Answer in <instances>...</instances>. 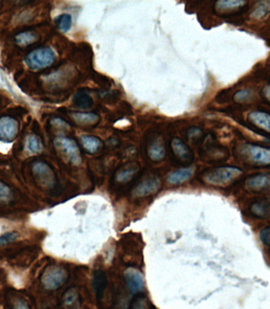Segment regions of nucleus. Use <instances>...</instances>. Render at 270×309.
Here are the masks:
<instances>
[{
    "label": "nucleus",
    "mask_w": 270,
    "mask_h": 309,
    "mask_svg": "<svg viewBox=\"0 0 270 309\" xmlns=\"http://www.w3.org/2000/svg\"><path fill=\"white\" fill-rule=\"evenodd\" d=\"M20 238V234L16 231H10L0 235V248L15 243Z\"/></svg>",
    "instance_id": "nucleus-28"
},
{
    "label": "nucleus",
    "mask_w": 270,
    "mask_h": 309,
    "mask_svg": "<svg viewBox=\"0 0 270 309\" xmlns=\"http://www.w3.org/2000/svg\"><path fill=\"white\" fill-rule=\"evenodd\" d=\"M161 179L158 175H150L143 178L130 190V195L135 198H147L159 191Z\"/></svg>",
    "instance_id": "nucleus-7"
},
{
    "label": "nucleus",
    "mask_w": 270,
    "mask_h": 309,
    "mask_svg": "<svg viewBox=\"0 0 270 309\" xmlns=\"http://www.w3.org/2000/svg\"><path fill=\"white\" fill-rule=\"evenodd\" d=\"M93 287L96 300L102 301L108 288V280L105 273L101 270H96L93 274Z\"/></svg>",
    "instance_id": "nucleus-17"
},
{
    "label": "nucleus",
    "mask_w": 270,
    "mask_h": 309,
    "mask_svg": "<svg viewBox=\"0 0 270 309\" xmlns=\"http://www.w3.org/2000/svg\"><path fill=\"white\" fill-rule=\"evenodd\" d=\"M253 93L250 90L242 89L235 92L233 95V100L237 103H244L252 99Z\"/></svg>",
    "instance_id": "nucleus-31"
},
{
    "label": "nucleus",
    "mask_w": 270,
    "mask_h": 309,
    "mask_svg": "<svg viewBox=\"0 0 270 309\" xmlns=\"http://www.w3.org/2000/svg\"><path fill=\"white\" fill-rule=\"evenodd\" d=\"M106 145H107V147H109V148L114 149L119 145V141H118L117 138L111 137L107 140Z\"/></svg>",
    "instance_id": "nucleus-35"
},
{
    "label": "nucleus",
    "mask_w": 270,
    "mask_h": 309,
    "mask_svg": "<svg viewBox=\"0 0 270 309\" xmlns=\"http://www.w3.org/2000/svg\"><path fill=\"white\" fill-rule=\"evenodd\" d=\"M270 194V191H269V194Z\"/></svg>",
    "instance_id": "nucleus-40"
},
{
    "label": "nucleus",
    "mask_w": 270,
    "mask_h": 309,
    "mask_svg": "<svg viewBox=\"0 0 270 309\" xmlns=\"http://www.w3.org/2000/svg\"><path fill=\"white\" fill-rule=\"evenodd\" d=\"M147 154L153 162H161L166 156V147L163 139L160 136H154L147 144Z\"/></svg>",
    "instance_id": "nucleus-14"
},
{
    "label": "nucleus",
    "mask_w": 270,
    "mask_h": 309,
    "mask_svg": "<svg viewBox=\"0 0 270 309\" xmlns=\"http://www.w3.org/2000/svg\"><path fill=\"white\" fill-rule=\"evenodd\" d=\"M13 309H31L28 302L23 298H17L12 301Z\"/></svg>",
    "instance_id": "nucleus-34"
},
{
    "label": "nucleus",
    "mask_w": 270,
    "mask_h": 309,
    "mask_svg": "<svg viewBox=\"0 0 270 309\" xmlns=\"http://www.w3.org/2000/svg\"><path fill=\"white\" fill-rule=\"evenodd\" d=\"M26 147H27V150L31 153H38L41 151L42 146H41V141L37 136L34 135H30L27 138Z\"/></svg>",
    "instance_id": "nucleus-30"
},
{
    "label": "nucleus",
    "mask_w": 270,
    "mask_h": 309,
    "mask_svg": "<svg viewBox=\"0 0 270 309\" xmlns=\"http://www.w3.org/2000/svg\"><path fill=\"white\" fill-rule=\"evenodd\" d=\"M123 277L128 289L133 294H138L144 289V277L138 269L128 267L124 270Z\"/></svg>",
    "instance_id": "nucleus-13"
},
{
    "label": "nucleus",
    "mask_w": 270,
    "mask_h": 309,
    "mask_svg": "<svg viewBox=\"0 0 270 309\" xmlns=\"http://www.w3.org/2000/svg\"><path fill=\"white\" fill-rule=\"evenodd\" d=\"M55 23L59 31L67 33L72 26V17L69 14H62L55 19Z\"/></svg>",
    "instance_id": "nucleus-24"
},
{
    "label": "nucleus",
    "mask_w": 270,
    "mask_h": 309,
    "mask_svg": "<svg viewBox=\"0 0 270 309\" xmlns=\"http://www.w3.org/2000/svg\"><path fill=\"white\" fill-rule=\"evenodd\" d=\"M96 79H95V81L96 82H98L100 85H104V87L109 86V81L106 77L103 76V75H100V74H96Z\"/></svg>",
    "instance_id": "nucleus-36"
},
{
    "label": "nucleus",
    "mask_w": 270,
    "mask_h": 309,
    "mask_svg": "<svg viewBox=\"0 0 270 309\" xmlns=\"http://www.w3.org/2000/svg\"><path fill=\"white\" fill-rule=\"evenodd\" d=\"M148 300L143 295H139L133 299L129 309H148Z\"/></svg>",
    "instance_id": "nucleus-32"
},
{
    "label": "nucleus",
    "mask_w": 270,
    "mask_h": 309,
    "mask_svg": "<svg viewBox=\"0 0 270 309\" xmlns=\"http://www.w3.org/2000/svg\"><path fill=\"white\" fill-rule=\"evenodd\" d=\"M140 172V166L137 163H127L118 168L113 177V184L115 187H123L136 178Z\"/></svg>",
    "instance_id": "nucleus-9"
},
{
    "label": "nucleus",
    "mask_w": 270,
    "mask_h": 309,
    "mask_svg": "<svg viewBox=\"0 0 270 309\" xmlns=\"http://www.w3.org/2000/svg\"><path fill=\"white\" fill-rule=\"evenodd\" d=\"M54 145L68 164L73 166H79L82 164V153L75 140L67 136H58L54 140Z\"/></svg>",
    "instance_id": "nucleus-4"
},
{
    "label": "nucleus",
    "mask_w": 270,
    "mask_h": 309,
    "mask_svg": "<svg viewBox=\"0 0 270 309\" xmlns=\"http://www.w3.org/2000/svg\"><path fill=\"white\" fill-rule=\"evenodd\" d=\"M69 278V273L64 267L52 265L45 269L41 276V283L47 290H56L63 286Z\"/></svg>",
    "instance_id": "nucleus-6"
},
{
    "label": "nucleus",
    "mask_w": 270,
    "mask_h": 309,
    "mask_svg": "<svg viewBox=\"0 0 270 309\" xmlns=\"http://www.w3.org/2000/svg\"><path fill=\"white\" fill-rule=\"evenodd\" d=\"M32 172L41 186L48 189L53 188L56 186V175L53 170L46 163L41 161L34 163L32 166Z\"/></svg>",
    "instance_id": "nucleus-10"
},
{
    "label": "nucleus",
    "mask_w": 270,
    "mask_h": 309,
    "mask_svg": "<svg viewBox=\"0 0 270 309\" xmlns=\"http://www.w3.org/2000/svg\"><path fill=\"white\" fill-rule=\"evenodd\" d=\"M245 187L254 194H269L270 175L257 174L252 175L245 181Z\"/></svg>",
    "instance_id": "nucleus-11"
},
{
    "label": "nucleus",
    "mask_w": 270,
    "mask_h": 309,
    "mask_svg": "<svg viewBox=\"0 0 270 309\" xmlns=\"http://www.w3.org/2000/svg\"><path fill=\"white\" fill-rule=\"evenodd\" d=\"M19 130V123L17 120L4 116L0 118V141L11 143L15 140Z\"/></svg>",
    "instance_id": "nucleus-12"
},
{
    "label": "nucleus",
    "mask_w": 270,
    "mask_h": 309,
    "mask_svg": "<svg viewBox=\"0 0 270 309\" xmlns=\"http://www.w3.org/2000/svg\"><path fill=\"white\" fill-rule=\"evenodd\" d=\"M52 123H53L54 125H56V126L64 127V128L68 126L67 122L62 120L61 118H54L52 120Z\"/></svg>",
    "instance_id": "nucleus-38"
},
{
    "label": "nucleus",
    "mask_w": 270,
    "mask_h": 309,
    "mask_svg": "<svg viewBox=\"0 0 270 309\" xmlns=\"http://www.w3.org/2000/svg\"><path fill=\"white\" fill-rule=\"evenodd\" d=\"M261 95H262L263 98L270 103V84H268L262 88Z\"/></svg>",
    "instance_id": "nucleus-37"
},
{
    "label": "nucleus",
    "mask_w": 270,
    "mask_h": 309,
    "mask_svg": "<svg viewBox=\"0 0 270 309\" xmlns=\"http://www.w3.org/2000/svg\"><path fill=\"white\" fill-rule=\"evenodd\" d=\"M171 150L175 161L183 166H188L194 161L192 149L180 138L175 137L171 140Z\"/></svg>",
    "instance_id": "nucleus-8"
},
{
    "label": "nucleus",
    "mask_w": 270,
    "mask_h": 309,
    "mask_svg": "<svg viewBox=\"0 0 270 309\" xmlns=\"http://www.w3.org/2000/svg\"><path fill=\"white\" fill-rule=\"evenodd\" d=\"M235 158L248 166H270V148L250 143H241L233 148Z\"/></svg>",
    "instance_id": "nucleus-1"
},
{
    "label": "nucleus",
    "mask_w": 270,
    "mask_h": 309,
    "mask_svg": "<svg viewBox=\"0 0 270 309\" xmlns=\"http://www.w3.org/2000/svg\"><path fill=\"white\" fill-rule=\"evenodd\" d=\"M249 212L257 219L270 217V199H258L253 201L249 206Z\"/></svg>",
    "instance_id": "nucleus-19"
},
{
    "label": "nucleus",
    "mask_w": 270,
    "mask_h": 309,
    "mask_svg": "<svg viewBox=\"0 0 270 309\" xmlns=\"http://www.w3.org/2000/svg\"><path fill=\"white\" fill-rule=\"evenodd\" d=\"M259 238L264 245L270 247V226L261 229L259 233Z\"/></svg>",
    "instance_id": "nucleus-33"
},
{
    "label": "nucleus",
    "mask_w": 270,
    "mask_h": 309,
    "mask_svg": "<svg viewBox=\"0 0 270 309\" xmlns=\"http://www.w3.org/2000/svg\"><path fill=\"white\" fill-rule=\"evenodd\" d=\"M270 13V1L259 2L253 12L250 14V18L255 20H261L266 17Z\"/></svg>",
    "instance_id": "nucleus-23"
},
{
    "label": "nucleus",
    "mask_w": 270,
    "mask_h": 309,
    "mask_svg": "<svg viewBox=\"0 0 270 309\" xmlns=\"http://www.w3.org/2000/svg\"><path fill=\"white\" fill-rule=\"evenodd\" d=\"M247 120L257 129L270 133V114L261 110H254L249 113Z\"/></svg>",
    "instance_id": "nucleus-16"
},
{
    "label": "nucleus",
    "mask_w": 270,
    "mask_h": 309,
    "mask_svg": "<svg viewBox=\"0 0 270 309\" xmlns=\"http://www.w3.org/2000/svg\"><path fill=\"white\" fill-rule=\"evenodd\" d=\"M69 115L77 125L85 128L96 126L100 121V116L95 113L72 112Z\"/></svg>",
    "instance_id": "nucleus-18"
},
{
    "label": "nucleus",
    "mask_w": 270,
    "mask_h": 309,
    "mask_svg": "<svg viewBox=\"0 0 270 309\" xmlns=\"http://www.w3.org/2000/svg\"><path fill=\"white\" fill-rule=\"evenodd\" d=\"M187 138L190 143L196 144L203 140V131L198 127H191L187 130Z\"/></svg>",
    "instance_id": "nucleus-27"
},
{
    "label": "nucleus",
    "mask_w": 270,
    "mask_h": 309,
    "mask_svg": "<svg viewBox=\"0 0 270 309\" xmlns=\"http://www.w3.org/2000/svg\"><path fill=\"white\" fill-rule=\"evenodd\" d=\"M63 304L66 307H71L76 305L79 301V293L76 289H70L65 292L63 297Z\"/></svg>",
    "instance_id": "nucleus-26"
},
{
    "label": "nucleus",
    "mask_w": 270,
    "mask_h": 309,
    "mask_svg": "<svg viewBox=\"0 0 270 309\" xmlns=\"http://www.w3.org/2000/svg\"><path fill=\"white\" fill-rule=\"evenodd\" d=\"M242 175L243 172L236 167H217L205 170L200 175V179L209 186L224 187L234 183Z\"/></svg>",
    "instance_id": "nucleus-2"
},
{
    "label": "nucleus",
    "mask_w": 270,
    "mask_h": 309,
    "mask_svg": "<svg viewBox=\"0 0 270 309\" xmlns=\"http://www.w3.org/2000/svg\"><path fill=\"white\" fill-rule=\"evenodd\" d=\"M268 141L269 142V143H270V140H268Z\"/></svg>",
    "instance_id": "nucleus-39"
},
{
    "label": "nucleus",
    "mask_w": 270,
    "mask_h": 309,
    "mask_svg": "<svg viewBox=\"0 0 270 309\" xmlns=\"http://www.w3.org/2000/svg\"><path fill=\"white\" fill-rule=\"evenodd\" d=\"M56 54L49 47L34 49L25 58L26 66L31 70H41L50 67L56 61Z\"/></svg>",
    "instance_id": "nucleus-5"
},
{
    "label": "nucleus",
    "mask_w": 270,
    "mask_h": 309,
    "mask_svg": "<svg viewBox=\"0 0 270 309\" xmlns=\"http://www.w3.org/2000/svg\"><path fill=\"white\" fill-rule=\"evenodd\" d=\"M194 173V168L188 167V168H182L176 170L172 172L168 176V182L172 185H180L186 183L189 179L192 177Z\"/></svg>",
    "instance_id": "nucleus-21"
},
{
    "label": "nucleus",
    "mask_w": 270,
    "mask_h": 309,
    "mask_svg": "<svg viewBox=\"0 0 270 309\" xmlns=\"http://www.w3.org/2000/svg\"><path fill=\"white\" fill-rule=\"evenodd\" d=\"M200 156L202 161L209 164L224 162L229 158L228 148L221 145L214 135L209 133L204 136L200 147Z\"/></svg>",
    "instance_id": "nucleus-3"
},
{
    "label": "nucleus",
    "mask_w": 270,
    "mask_h": 309,
    "mask_svg": "<svg viewBox=\"0 0 270 309\" xmlns=\"http://www.w3.org/2000/svg\"><path fill=\"white\" fill-rule=\"evenodd\" d=\"M73 103L78 108L88 110L93 106V100L89 94L81 90L74 95Z\"/></svg>",
    "instance_id": "nucleus-22"
},
{
    "label": "nucleus",
    "mask_w": 270,
    "mask_h": 309,
    "mask_svg": "<svg viewBox=\"0 0 270 309\" xmlns=\"http://www.w3.org/2000/svg\"><path fill=\"white\" fill-rule=\"evenodd\" d=\"M80 143L86 152L93 154L98 152L103 147V142L100 138L89 135L80 136Z\"/></svg>",
    "instance_id": "nucleus-20"
},
{
    "label": "nucleus",
    "mask_w": 270,
    "mask_h": 309,
    "mask_svg": "<svg viewBox=\"0 0 270 309\" xmlns=\"http://www.w3.org/2000/svg\"><path fill=\"white\" fill-rule=\"evenodd\" d=\"M37 40V34L34 32L23 31L15 36V42L21 46H27L34 43Z\"/></svg>",
    "instance_id": "nucleus-25"
},
{
    "label": "nucleus",
    "mask_w": 270,
    "mask_h": 309,
    "mask_svg": "<svg viewBox=\"0 0 270 309\" xmlns=\"http://www.w3.org/2000/svg\"><path fill=\"white\" fill-rule=\"evenodd\" d=\"M245 0H218L214 4V11L220 15H230L239 12L246 6Z\"/></svg>",
    "instance_id": "nucleus-15"
},
{
    "label": "nucleus",
    "mask_w": 270,
    "mask_h": 309,
    "mask_svg": "<svg viewBox=\"0 0 270 309\" xmlns=\"http://www.w3.org/2000/svg\"><path fill=\"white\" fill-rule=\"evenodd\" d=\"M13 198V191L8 185L0 182V202L8 203Z\"/></svg>",
    "instance_id": "nucleus-29"
}]
</instances>
